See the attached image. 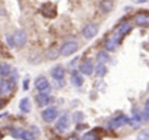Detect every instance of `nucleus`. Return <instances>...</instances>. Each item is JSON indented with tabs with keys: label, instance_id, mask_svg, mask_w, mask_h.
<instances>
[{
	"label": "nucleus",
	"instance_id": "f257e3e1",
	"mask_svg": "<svg viewBox=\"0 0 149 140\" xmlns=\"http://www.w3.org/2000/svg\"><path fill=\"white\" fill-rule=\"evenodd\" d=\"M77 50H79V43H77L76 41H67L62 45L59 52L63 56H70V55L74 54Z\"/></svg>",
	"mask_w": 149,
	"mask_h": 140
},
{
	"label": "nucleus",
	"instance_id": "f03ea898",
	"mask_svg": "<svg viewBox=\"0 0 149 140\" xmlns=\"http://www.w3.org/2000/svg\"><path fill=\"white\" fill-rule=\"evenodd\" d=\"M98 30H100V26L95 22H89L82 28V37L85 39H92L97 36Z\"/></svg>",
	"mask_w": 149,
	"mask_h": 140
},
{
	"label": "nucleus",
	"instance_id": "7ed1b4c3",
	"mask_svg": "<svg viewBox=\"0 0 149 140\" xmlns=\"http://www.w3.org/2000/svg\"><path fill=\"white\" fill-rule=\"evenodd\" d=\"M34 86H36V89L39 92V93H47V92L50 91V88H51L49 80H47L46 77H43V76L36 79V81H34Z\"/></svg>",
	"mask_w": 149,
	"mask_h": 140
},
{
	"label": "nucleus",
	"instance_id": "20e7f679",
	"mask_svg": "<svg viewBox=\"0 0 149 140\" xmlns=\"http://www.w3.org/2000/svg\"><path fill=\"white\" fill-rule=\"evenodd\" d=\"M12 39L13 43H15V47H22L28 41V36H26V33L24 30H17L13 33Z\"/></svg>",
	"mask_w": 149,
	"mask_h": 140
},
{
	"label": "nucleus",
	"instance_id": "39448f33",
	"mask_svg": "<svg viewBox=\"0 0 149 140\" xmlns=\"http://www.w3.org/2000/svg\"><path fill=\"white\" fill-rule=\"evenodd\" d=\"M127 123H130V118L127 117V115H119V117L114 118L113 120H110L109 127H110L111 130H116V128L122 127V126L127 125Z\"/></svg>",
	"mask_w": 149,
	"mask_h": 140
},
{
	"label": "nucleus",
	"instance_id": "423d86ee",
	"mask_svg": "<svg viewBox=\"0 0 149 140\" xmlns=\"http://www.w3.org/2000/svg\"><path fill=\"white\" fill-rule=\"evenodd\" d=\"M68 127H70V118H68V115L63 114L60 118H58L56 125H55V130L58 132H64V131L68 130Z\"/></svg>",
	"mask_w": 149,
	"mask_h": 140
},
{
	"label": "nucleus",
	"instance_id": "0eeeda50",
	"mask_svg": "<svg viewBox=\"0 0 149 140\" xmlns=\"http://www.w3.org/2000/svg\"><path fill=\"white\" fill-rule=\"evenodd\" d=\"M12 136L16 139H21V140H34V135L30 131L22 130V128H16L12 131Z\"/></svg>",
	"mask_w": 149,
	"mask_h": 140
},
{
	"label": "nucleus",
	"instance_id": "6e6552de",
	"mask_svg": "<svg viewBox=\"0 0 149 140\" xmlns=\"http://www.w3.org/2000/svg\"><path fill=\"white\" fill-rule=\"evenodd\" d=\"M42 118H43V120L47 123L54 122L58 118V110L55 109V107H47V109H45L43 111H42Z\"/></svg>",
	"mask_w": 149,
	"mask_h": 140
},
{
	"label": "nucleus",
	"instance_id": "1a4fd4ad",
	"mask_svg": "<svg viewBox=\"0 0 149 140\" xmlns=\"http://www.w3.org/2000/svg\"><path fill=\"white\" fill-rule=\"evenodd\" d=\"M134 22L139 26H149V12H139L135 15Z\"/></svg>",
	"mask_w": 149,
	"mask_h": 140
},
{
	"label": "nucleus",
	"instance_id": "9d476101",
	"mask_svg": "<svg viewBox=\"0 0 149 140\" xmlns=\"http://www.w3.org/2000/svg\"><path fill=\"white\" fill-rule=\"evenodd\" d=\"M80 72L85 76H90L93 72H94V65H93V62L90 59H86L80 64Z\"/></svg>",
	"mask_w": 149,
	"mask_h": 140
},
{
	"label": "nucleus",
	"instance_id": "9b49d317",
	"mask_svg": "<svg viewBox=\"0 0 149 140\" xmlns=\"http://www.w3.org/2000/svg\"><path fill=\"white\" fill-rule=\"evenodd\" d=\"M51 101H52V97L49 96L47 93H39L36 96V104L38 105L39 107L47 106L49 104H51Z\"/></svg>",
	"mask_w": 149,
	"mask_h": 140
},
{
	"label": "nucleus",
	"instance_id": "f8f14e48",
	"mask_svg": "<svg viewBox=\"0 0 149 140\" xmlns=\"http://www.w3.org/2000/svg\"><path fill=\"white\" fill-rule=\"evenodd\" d=\"M51 75H52V79L56 81H62L64 80V75H65V71L62 65H56V67L52 68L51 71Z\"/></svg>",
	"mask_w": 149,
	"mask_h": 140
},
{
	"label": "nucleus",
	"instance_id": "ddd939ff",
	"mask_svg": "<svg viewBox=\"0 0 149 140\" xmlns=\"http://www.w3.org/2000/svg\"><path fill=\"white\" fill-rule=\"evenodd\" d=\"M131 30H132V25L128 22V21H123V22H120L118 25V28H116V31H119L122 36H126V34H128Z\"/></svg>",
	"mask_w": 149,
	"mask_h": 140
},
{
	"label": "nucleus",
	"instance_id": "4468645a",
	"mask_svg": "<svg viewBox=\"0 0 149 140\" xmlns=\"http://www.w3.org/2000/svg\"><path fill=\"white\" fill-rule=\"evenodd\" d=\"M118 45L119 43L113 38V36L107 37V38L105 39V49H106V51H115L116 47H118Z\"/></svg>",
	"mask_w": 149,
	"mask_h": 140
},
{
	"label": "nucleus",
	"instance_id": "2eb2a0df",
	"mask_svg": "<svg viewBox=\"0 0 149 140\" xmlns=\"http://www.w3.org/2000/svg\"><path fill=\"white\" fill-rule=\"evenodd\" d=\"M141 122H143V118H141V114H140V113L135 111L134 115L130 118V125H131L132 127H135V128L139 127V126L141 125Z\"/></svg>",
	"mask_w": 149,
	"mask_h": 140
},
{
	"label": "nucleus",
	"instance_id": "dca6fc26",
	"mask_svg": "<svg viewBox=\"0 0 149 140\" xmlns=\"http://www.w3.org/2000/svg\"><path fill=\"white\" fill-rule=\"evenodd\" d=\"M12 85L13 84L8 80H1L0 81V93L1 94H8L12 91Z\"/></svg>",
	"mask_w": 149,
	"mask_h": 140
},
{
	"label": "nucleus",
	"instance_id": "f3484780",
	"mask_svg": "<svg viewBox=\"0 0 149 140\" xmlns=\"http://www.w3.org/2000/svg\"><path fill=\"white\" fill-rule=\"evenodd\" d=\"M113 8H114V3L111 1V0H103V1L101 3V10H102L103 13L111 12Z\"/></svg>",
	"mask_w": 149,
	"mask_h": 140
},
{
	"label": "nucleus",
	"instance_id": "a211bd4d",
	"mask_svg": "<svg viewBox=\"0 0 149 140\" xmlns=\"http://www.w3.org/2000/svg\"><path fill=\"white\" fill-rule=\"evenodd\" d=\"M71 83H72L74 86H81L82 83H84V79H82V76L80 75L79 72H73L72 77H71Z\"/></svg>",
	"mask_w": 149,
	"mask_h": 140
},
{
	"label": "nucleus",
	"instance_id": "6ab92c4d",
	"mask_svg": "<svg viewBox=\"0 0 149 140\" xmlns=\"http://www.w3.org/2000/svg\"><path fill=\"white\" fill-rule=\"evenodd\" d=\"M10 71H12V68H10V65L8 64V63H0V76H1V77L9 76Z\"/></svg>",
	"mask_w": 149,
	"mask_h": 140
},
{
	"label": "nucleus",
	"instance_id": "aec40b11",
	"mask_svg": "<svg viewBox=\"0 0 149 140\" xmlns=\"http://www.w3.org/2000/svg\"><path fill=\"white\" fill-rule=\"evenodd\" d=\"M20 110L24 114H28L30 111V101H29V98H22L20 101Z\"/></svg>",
	"mask_w": 149,
	"mask_h": 140
},
{
	"label": "nucleus",
	"instance_id": "412c9836",
	"mask_svg": "<svg viewBox=\"0 0 149 140\" xmlns=\"http://www.w3.org/2000/svg\"><path fill=\"white\" fill-rule=\"evenodd\" d=\"M94 72H95V76H98V77H102V76L106 75V72H107V68H106L105 64H102V63H98V64L95 65V68H94Z\"/></svg>",
	"mask_w": 149,
	"mask_h": 140
},
{
	"label": "nucleus",
	"instance_id": "4be33fe9",
	"mask_svg": "<svg viewBox=\"0 0 149 140\" xmlns=\"http://www.w3.org/2000/svg\"><path fill=\"white\" fill-rule=\"evenodd\" d=\"M97 62L98 63H102V64L107 63L109 62V54L106 51H100L97 54Z\"/></svg>",
	"mask_w": 149,
	"mask_h": 140
},
{
	"label": "nucleus",
	"instance_id": "5701e85b",
	"mask_svg": "<svg viewBox=\"0 0 149 140\" xmlns=\"http://www.w3.org/2000/svg\"><path fill=\"white\" fill-rule=\"evenodd\" d=\"M82 139H84V140H101L100 136L97 135V132H95V131H90V132L85 134Z\"/></svg>",
	"mask_w": 149,
	"mask_h": 140
},
{
	"label": "nucleus",
	"instance_id": "b1692460",
	"mask_svg": "<svg viewBox=\"0 0 149 140\" xmlns=\"http://www.w3.org/2000/svg\"><path fill=\"white\" fill-rule=\"evenodd\" d=\"M137 140H149V128H145V130L140 131L137 134Z\"/></svg>",
	"mask_w": 149,
	"mask_h": 140
},
{
	"label": "nucleus",
	"instance_id": "393cba45",
	"mask_svg": "<svg viewBox=\"0 0 149 140\" xmlns=\"http://www.w3.org/2000/svg\"><path fill=\"white\" fill-rule=\"evenodd\" d=\"M59 54H60V52H58L56 50L54 49V47H51V49H50L49 51L46 52V56H47V59H56Z\"/></svg>",
	"mask_w": 149,
	"mask_h": 140
},
{
	"label": "nucleus",
	"instance_id": "a878e982",
	"mask_svg": "<svg viewBox=\"0 0 149 140\" xmlns=\"http://www.w3.org/2000/svg\"><path fill=\"white\" fill-rule=\"evenodd\" d=\"M82 118H84V114H82L81 111H76L73 114V120L76 123H80V122H82Z\"/></svg>",
	"mask_w": 149,
	"mask_h": 140
},
{
	"label": "nucleus",
	"instance_id": "bb28decb",
	"mask_svg": "<svg viewBox=\"0 0 149 140\" xmlns=\"http://www.w3.org/2000/svg\"><path fill=\"white\" fill-rule=\"evenodd\" d=\"M141 118H143V122H149V110L145 109L141 113Z\"/></svg>",
	"mask_w": 149,
	"mask_h": 140
},
{
	"label": "nucleus",
	"instance_id": "cd10ccee",
	"mask_svg": "<svg viewBox=\"0 0 149 140\" xmlns=\"http://www.w3.org/2000/svg\"><path fill=\"white\" fill-rule=\"evenodd\" d=\"M7 42H8V46L9 47H15V43H13V39H12V37L10 36L7 37Z\"/></svg>",
	"mask_w": 149,
	"mask_h": 140
},
{
	"label": "nucleus",
	"instance_id": "c85d7f7f",
	"mask_svg": "<svg viewBox=\"0 0 149 140\" xmlns=\"http://www.w3.org/2000/svg\"><path fill=\"white\" fill-rule=\"evenodd\" d=\"M67 140H81L79 138V136H76V135H71V136H68Z\"/></svg>",
	"mask_w": 149,
	"mask_h": 140
},
{
	"label": "nucleus",
	"instance_id": "c756f323",
	"mask_svg": "<svg viewBox=\"0 0 149 140\" xmlns=\"http://www.w3.org/2000/svg\"><path fill=\"white\" fill-rule=\"evenodd\" d=\"M29 80H28V79H26V80L25 81H24V91H28V89H29Z\"/></svg>",
	"mask_w": 149,
	"mask_h": 140
},
{
	"label": "nucleus",
	"instance_id": "7c9ffc66",
	"mask_svg": "<svg viewBox=\"0 0 149 140\" xmlns=\"http://www.w3.org/2000/svg\"><path fill=\"white\" fill-rule=\"evenodd\" d=\"M134 3H137V4H144V3L149 1V0H132Z\"/></svg>",
	"mask_w": 149,
	"mask_h": 140
},
{
	"label": "nucleus",
	"instance_id": "2f4dec72",
	"mask_svg": "<svg viewBox=\"0 0 149 140\" xmlns=\"http://www.w3.org/2000/svg\"><path fill=\"white\" fill-rule=\"evenodd\" d=\"M145 109L149 110V98L147 100V101H145Z\"/></svg>",
	"mask_w": 149,
	"mask_h": 140
},
{
	"label": "nucleus",
	"instance_id": "473e14b6",
	"mask_svg": "<svg viewBox=\"0 0 149 140\" xmlns=\"http://www.w3.org/2000/svg\"><path fill=\"white\" fill-rule=\"evenodd\" d=\"M7 115H8V113H3V114H0V119L4 118V117H7Z\"/></svg>",
	"mask_w": 149,
	"mask_h": 140
},
{
	"label": "nucleus",
	"instance_id": "72a5a7b5",
	"mask_svg": "<svg viewBox=\"0 0 149 140\" xmlns=\"http://www.w3.org/2000/svg\"><path fill=\"white\" fill-rule=\"evenodd\" d=\"M1 106H3V101L0 100V109H1Z\"/></svg>",
	"mask_w": 149,
	"mask_h": 140
},
{
	"label": "nucleus",
	"instance_id": "f704fd0d",
	"mask_svg": "<svg viewBox=\"0 0 149 140\" xmlns=\"http://www.w3.org/2000/svg\"><path fill=\"white\" fill-rule=\"evenodd\" d=\"M0 139H1V134H0Z\"/></svg>",
	"mask_w": 149,
	"mask_h": 140
}]
</instances>
